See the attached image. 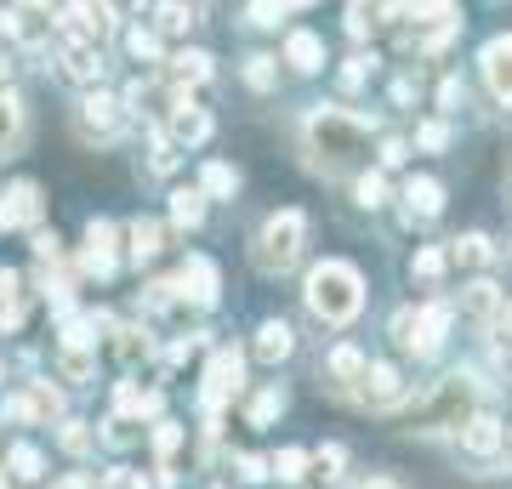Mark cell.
I'll return each instance as SVG.
<instances>
[{
	"label": "cell",
	"mask_w": 512,
	"mask_h": 489,
	"mask_svg": "<svg viewBox=\"0 0 512 489\" xmlns=\"http://www.w3.org/2000/svg\"><path fill=\"white\" fill-rule=\"evenodd\" d=\"M171 80H177V86H205V80H211V57L205 52H177L171 57Z\"/></svg>",
	"instance_id": "obj_20"
},
{
	"label": "cell",
	"mask_w": 512,
	"mask_h": 489,
	"mask_svg": "<svg viewBox=\"0 0 512 489\" xmlns=\"http://www.w3.org/2000/svg\"><path fill=\"white\" fill-rule=\"evenodd\" d=\"M80 126L97 131V137H114V126H120V103L103 97V91H92V97L80 103Z\"/></svg>",
	"instance_id": "obj_16"
},
{
	"label": "cell",
	"mask_w": 512,
	"mask_h": 489,
	"mask_svg": "<svg viewBox=\"0 0 512 489\" xmlns=\"http://www.w3.org/2000/svg\"><path fill=\"white\" fill-rule=\"evenodd\" d=\"M171 165H177V143L160 131V137H154V148H148V171H160V177H165Z\"/></svg>",
	"instance_id": "obj_35"
},
{
	"label": "cell",
	"mask_w": 512,
	"mask_h": 489,
	"mask_svg": "<svg viewBox=\"0 0 512 489\" xmlns=\"http://www.w3.org/2000/svg\"><path fill=\"white\" fill-rule=\"evenodd\" d=\"M63 74L80 80V86H92L97 74H103V52H97L92 40H69V46H63Z\"/></svg>",
	"instance_id": "obj_13"
},
{
	"label": "cell",
	"mask_w": 512,
	"mask_h": 489,
	"mask_svg": "<svg viewBox=\"0 0 512 489\" xmlns=\"http://www.w3.org/2000/svg\"><path fill=\"white\" fill-rule=\"evenodd\" d=\"M302 245H308V217L302 211H274V217L262 222V234H256V268L285 273L302 256Z\"/></svg>",
	"instance_id": "obj_3"
},
{
	"label": "cell",
	"mask_w": 512,
	"mask_h": 489,
	"mask_svg": "<svg viewBox=\"0 0 512 489\" xmlns=\"http://www.w3.org/2000/svg\"><path fill=\"white\" fill-rule=\"evenodd\" d=\"M473 399H478V376H467V370H456V376H444L427 399H421V410H416V421L433 433V427H461L467 421V410H473Z\"/></svg>",
	"instance_id": "obj_4"
},
{
	"label": "cell",
	"mask_w": 512,
	"mask_h": 489,
	"mask_svg": "<svg viewBox=\"0 0 512 489\" xmlns=\"http://www.w3.org/2000/svg\"><path fill=\"white\" fill-rule=\"evenodd\" d=\"M495 308H501V290H495L490 279H473V285L461 290V313H473V319H490Z\"/></svg>",
	"instance_id": "obj_19"
},
{
	"label": "cell",
	"mask_w": 512,
	"mask_h": 489,
	"mask_svg": "<svg viewBox=\"0 0 512 489\" xmlns=\"http://www.w3.org/2000/svg\"><path fill=\"white\" fill-rule=\"evenodd\" d=\"M40 222V188L35 182H12L0 194V228H35Z\"/></svg>",
	"instance_id": "obj_7"
},
{
	"label": "cell",
	"mask_w": 512,
	"mask_h": 489,
	"mask_svg": "<svg viewBox=\"0 0 512 489\" xmlns=\"http://www.w3.org/2000/svg\"><path fill=\"white\" fill-rule=\"evenodd\" d=\"M444 330H450V308H444V302H427V308L416 313V325H410V353H416V359L439 353Z\"/></svg>",
	"instance_id": "obj_8"
},
{
	"label": "cell",
	"mask_w": 512,
	"mask_h": 489,
	"mask_svg": "<svg viewBox=\"0 0 512 489\" xmlns=\"http://www.w3.org/2000/svg\"><path fill=\"white\" fill-rule=\"evenodd\" d=\"M211 137V114L194 109L188 97H177L171 103V143H205Z\"/></svg>",
	"instance_id": "obj_12"
},
{
	"label": "cell",
	"mask_w": 512,
	"mask_h": 489,
	"mask_svg": "<svg viewBox=\"0 0 512 489\" xmlns=\"http://www.w3.org/2000/svg\"><path fill=\"white\" fill-rule=\"evenodd\" d=\"M126 46H131V57H143V63H154V57H160V35H154V29H131Z\"/></svg>",
	"instance_id": "obj_37"
},
{
	"label": "cell",
	"mask_w": 512,
	"mask_h": 489,
	"mask_svg": "<svg viewBox=\"0 0 512 489\" xmlns=\"http://www.w3.org/2000/svg\"><path fill=\"white\" fill-rule=\"evenodd\" d=\"M404 160V143H382V165H399Z\"/></svg>",
	"instance_id": "obj_51"
},
{
	"label": "cell",
	"mask_w": 512,
	"mask_h": 489,
	"mask_svg": "<svg viewBox=\"0 0 512 489\" xmlns=\"http://www.w3.org/2000/svg\"><path fill=\"white\" fill-rule=\"evenodd\" d=\"M478 63H484V80H490L495 97L512 103V35H495L490 46L478 52Z\"/></svg>",
	"instance_id": "obj_9"
},
{
	"label": "cell",
	"mask_w": 512,
	"mask_h": 489,
	"mask_svg": "<svg viewBox=\"0 0 512 489\" xmlns=\"http://www.w3.org/2000/svg\"><path fill=\"white\" fill-rule=\"evenodd\" d=\"M154 12H160L165 35H188V29H194V6H183V0H160Z\"/></svg>",
	"instance_id": "obj_27"
},
{
	"label": "cell",
	"mask_w": 512,
	"mask_h": 489,
	"mask_svg": "<svg viewBox=\"0 0 512 489\" xmlns=\"http://www.w3.org/2000/svg\"><path fill=\"white\" fill-rule=\"evenodd\" d=\"M57 489H92V484H86V478H63Z\"/></svg>",
	"instance_id": "obj_53"
},
{
	"label": "cell",
	"mask_w": 512,
	"mask_h": 489,
	"mask_svg": "<svg viewBox=\"0 0 512 489\" xmlns=\"http://www.w3.org/2000/svg\"><path fill=\"white\" fill-rule=\"evenodd\" d=\"M234 467H239V484H262V478H268V461H262V455H239Z\"/></svg>",
	"instance_id": "obj_42"
},
{
	"label": "cell",
	"mask_w": 512,
	"mask_h": 489,
	"mask_svg": "<svg viewBox=\"0 0 512 489\" xmlns=\"http://www.w3.org/2000/svg\"><path fill=\"white\" fill-rule=\"evenodd\" d=\"M6 467H12V478H18V484H35L46 461H40L35 444H12V450H6Z\"/></svg>",
	"instance_id": "obj_24"
},
{
	"label": "cell",
	"mask_w": 512,
	"mask_h": 489,
	"mask_svg": "<svg viewBox=\"0 0 512 489\" xmlns=\"http://www.w3.org/2000/svg\"><path fill=\"white\" fill-rule=\"evenodd\" d=\"M291 347H296V336H291V325H285V319H268V325L256 330V359H262V364L291 359Z\"/></svg>",
	"instance_id": "obj_14"
},
{
	"label": "cell",
	"mask_w": 512,
	"mask_h": 489,
	"mask_svg": "<svg viewBox=\"0 0 512 489\" xmlns=\"http://www.w3.org/2000/svg\"><path fill=\"white\" fill-rule=\"evenodd\" d=\"M302 296H308V313L319 325H348V319H359V308H365V279H359L353 262L325 256V262L308 273V290H302Z\"/></svg>",
	"instance_id": "obj_1"
},
{
	"label": "cell",
	"mask_w": 512,
	"mask_h": 489,
	"mask_svg": "<svg viewBox=\"0 0 512 489\" xmlns=\"http://www.w3.org/2000/svg\"><path fill=\"white\" fill-rule=\"evenodd\" d=\"M18 137H23V103L12 91H0V154L18 148Z\"/></svg>",
	"instance_id": "obj_23"
},
{
	"label": "cell",
	"mask_w": 512,
	"mask_h": 489,
	"mask_svg": "<svg viewBox=\"0 0 512 489\" xmlns=\"http://www.w3.org/2000/svg\"><path fill=\"white\" fill-rule=\"evenodd\" d=\"M268 467H274L279 478H285V484H296V478H302V467H308V455H302V450H279L274 461H268Z\"/></svg>",
	"instance_id": "obj_36"
},
{
	"label": "cell",
	"mask_w": 512,
	"mask_h": 489,
	"mask_svg": "<svg viewBox=\"0 0 512 489\" xmlns=\"http://www.w3.org/2000/svg\"><path fill=\"white\" fill-rule=\"evenodd\" d=\"M501 444H507V427L495 416H467L461 421V450L478 455V461H490V455H501Z\"/></svg>",
	"instance_id": "obj_10"
},
{
	"label": "cell",
	"mask_w": 512,
	"mask_h": 489,
	"mask_svg": "<svg viewBox=\"0 0 512 489\" xmlns=\"http://www.w3.org/2000/svg\"><path fill=\"white\" fill-rule=\"evenodd\" d=\"M29 404H35V410H46V416H57V410H63V399H57L52 387H35V393H29Z\"/></svg>",
	"instance_id": "obj_46"
},
{
	"label": "cell",
	"mask_w": 512,
	"mask_h": 489,
	"mask_svg": "<svg viewBox=\"0 0 512 489\" xmlns=\"http://www.w3.org/2000/svg\"><path fill=\"white\" fill-rule=\"evenodd\" d=\"M404 205H410V217H439L444 211V188L433 177H410L404 182Z\"/></svg>",
	"instance_id": "obj_17"
},
{
	"label": "cell",
	"mask_w": 512,
	"mask_h": 489,
	"mask_svg": "<svg viewBox=\"0 0 512 489\" xmlns=\"http://www.w3.org/2000/svg\"><path fill=\"white\" fill-rule=\"evenodd\" d=\"M245 80H251L256 91H268V86H274V57H262V52L245 57Z\"/></svg>",
	"instance_id": "obj_38"
},
{
	"label": "cell",
	"mask_w": 512,
	"mask_h": 489,
	"mask_svg": "<svg viewBox=\"0 0 512 489\" xmlns=\"http://www.w3.org/2000/svg\"><path fill=\"white\" fill-rule=\"evenodd\" d=\"M439 103H444V109H456V103H461V80H444V86H439Z\"/></svg>",
	"instance_id": "obj_49"
},
{
	"label": "cell",
	"mask_w": 512,
	"mask_h": 489,
	"mask_svg": "<svg viewBox=\"0 0 512 489\" xmlns=\"http://www.w3.org/2000/svg\"><path fill=\"white\" fill-rule=\"evenodd\" d=\"M507 370H512V353H507Z\"/></svg>",
	"instance_id": "obj_54"
},
{
	"label": "cell",
	"mask_w": 512,
	"mask_h": 489,
	"mask_svg": "<svg viewBox=\"0 0 512 489\" xmlns=\"http://www.w3.org/2000/svg\"><path fill=\"white\" fill-rule=\"evenodd\" d=\"M171 222H177V228H200L205 222V194L200 188H177V194H171Z\"/></svg>",
	"instance_id": "obj_21"
},
{
	"label": "cell",
	"mask_w": 512,
	"mask_h": 489,
	"mask_svg": "<svg viewBox=\"0 0 512 489\" xmlns=\"http://www.w3.org/2000/svg\"><path fill=\"white\" fill-rule=\"evenodd\" d=\"M177 444H183V427H177V421H160V427H154V450L171 455Z\"/></svg>",
	"instance_id": "obj_43"
},
{
	"label": "cell",
	"mask_w": 512,
	"mask_h": 489,
	"mask_svg": "<svg viewBox=\"0 0 512 489\" xmlns=\"http://www.w3.org/2000/svg\"><path fill=\"white\" fill-rule=\"evenodd\" d=\"M490 330H495V342L512 347V302H501V308L490 313Z\"/></svg>",
	"instance_id": "obj_44"
},
{
	"label": "cell",
	"mask_w": 512,
	"mask_h": 489,
	"mask_svg": "<svg viewBox=\"0 0 512 489\" xmlns=\"http://www.w3.org/2000/svg\"><path fill=\"white\" fill-rule=\"evenodd\" d=\"M308 143L325 165H359L365 148H370V120L365 114L336 109V103H319V109L308 114Z\"/></svg>",
	"instance_id": "obj_2"
},
{
	"label": "cell",
	"mask_w": 512,
	"mask_h": 489,
	"mask_svg": "<svg viewBox=\"0 0 512 489\" xmlns=\"http://www.w3.org/2000/svg\"><path fill=\"white\" fill-rule=\"evenodd\" d=\"M171 290H177V296H194L200 308H211V302H217V268H211L205 256H194V262H183V273L171 279Z\"/></svg>",
	"instance_id": "obj_11"
},
{
	"label": "cell",
	"mask_w": 512,
	"mask_h": 489,
	"mask_svg": "<svg viewBox=\"0 0 512 489\" xmlns=\"http://www.w3.org/2000/svg\"><path fill=\"white\" fill-rule=\"evenodd\" d=\"M23 325V308H18V296L12 302H0V330H18Z\"/></svg>",
	"instance_id": "obj_47"
},
{
	"label": "cell",
	"mask_w": 512,
	"mask_h": 489,
	"mask_svg": "<svg viewBox=\"0 0 512 489\" xmlns=\"http://www.w3.org/2000/svg\"><path fill=\"white\" fill-rule=\"evenodd\" d=\"M57 364H63V376H69V381H92L97 376V364H92V353H86V347H63V353H57Z\"/></svg>",
	"instance_id": "obj_29"
},
{
	"label": "cell",
	"mask_w": 512,
	"mask_h": 489,
	"mask_svg": "<svg viewBox=\"0 0 512 489\" xmlns=\"http://www.w3.org/2000/svg\"><path fill=\"white\" fill-rule=\"evenodd\" d=\"M370 63H376V57H365V52H359V57H348V69H342V86H365V80H370Z\"/></svg>",
	"instance_id": "obj_41"
},
{
	"label": "cell",
	"mask_w": 512,
	"mask_h": 489,
	"mask_svg": "<svg viewBox=\"0 0 512 489\" xmlns=\"http://www.w3.org/2000/svg\"><path fill=\"white\" fill-rule=\"evenodd\" d=\"M279 410H285V393H279V387L256 393V399H251V427H268V421H274Z\"/></svg>",
	"instance_id": "obj_30"
},
{
	"label": "cell",
	"mask_w": 512,
	"mask_h": 489,
	"mask_svg": "<svg viewBox=\"0 0 512 489\" xmlns=\"http://www.w3.org/2000/svg\"><path fill=\"white\" fill-rule=\"evenodd\" d=\"M410 273H416L421 285H439V273H444V251H416Z\"/></svg>",
	"instance_id": "obj_34"
},
{
	"label": "cell",
	"mask_w": 512,
	"mask_h": 489,
	"mask_svg": "<svg viewBox=\"0 0 512 489\" xmlns=\"http://www.w3.org/2000/svg\"><path fill=\"white\" fill-rule=\"evenodd\" d=\"M126 239H131V262H154V256H160V239H165V234H160V222H148V217H143V222H131V234H126Z\"/></svg>",
	"instance_id": "obj_22"
},
{
	"label": "cell",
	"mask_w": 512,
	"mask_h": 489,
	"mask_svg": "<svg viewBox=\"0 0 512 489\" xmlns=\"http://www.w3.org/2000/svg\"><path fill=\"white\" fill-rule=\"evenodd\" d=\"M86 273H97V279L114 273V228L109 222H92L86 228Z\"/></svg>",
	"instance_id": "obj_15"
},
{
	"label": "cell",
	"mask_w": 512,
	"mask_h": 489,
	"mask_svg": "<svg viewBox=\"0 0 512 489\" xmlns=\"http://www.w3.org/2000/svg\"><path fill=\"white\" fill-rule=\"evenodd\" d=\"M205 200H228V194H234V188H239V177H234V171H228V165H217V160H211V165H205Z\"/></svg>",
	"instance_id": "obj_28"
},
{
	"label": "cell",
	"mask_w": 512,
	"mask_h": 489,
	"mask_svg": "<svg viewBox=\"0 0 512 489\" xmlns=\"http://www.w3.org/2000/svg\"><path fill=\"white\" fill-rule=\"evenodd\" d=\"M410 325H416V313H410V308L393 313V342H399V347H410Z\"/></svg>",
	"instance_id": "obj_45"
},
{
	"label": "cell",
	"mask_w": 512,
	"mask_h": 489,
	"mask_svg": "<svg viewBox=\"0 0 512 489\" xmlns=\"http://www.w3.org/2000/svg\"><path fill=\"white\" fill-rule=\"evenodd\" d=\"M12 296H18V273L0 268V302H12Z\"/></svg>",
	"instance_id": "obj_50"
},
{
	"label": "cell",
	"mask_w": 512,
	"mask_h": 489,
	"mask_svg": "<svg viewBox=\"0 0 512 489\" xmlns=\"http://www.w3.org/2000/svg\"><path fill=\"white\" fill-rule=\"evenodd\" d=\"M450 6H456V0H399V6H393V12H404V18H450Z\"/></svg>",
	"instance_id": "obj_31"
},
{
	"label": "cell",
	"mask_w": 512,
	"mask_h": 489,
	"mask_svg": "<svg viewBox=\"0 0 512 489\" xmlns=\"http://www.w3.org/2000/svg\"><path fill=\"white\" fill-rule=\"evenodd\" d=\"M239 381H245V359H239L234 347H222L211 370H205V410H222V404L239 393Z\"/></svg>",
	"instance_id": "obj_6"
},
{
	"label": "cell",
	"mask_w": 512,
	"mask_h": 489,
	"mask_svg": "<svg viewBox=\"0 0 512 489\" xmlns=\"http://www.w3.org/2000/svg\"><path fill=\"white\" fill-rule=\"evenodd\" d=\"M353 393L370 404V410H393L404 399V376L399 364H365V376L353 381Z\"/></svg>",
	"instance_id": "obj_5"
},
{
	"label": "cell",
	"mask_w": 512,
	"mask_h": 489,
	"mask_svg": "<svg viewBox=\"0 0 512 489\" xmlns=\"http://www.w3.org/2000/svg\"><path fill=\"white\" fill-rule=\"evenodd\" d=\"M490 256H495V245L484 234H461L456 239V262L461 268H490Z\"/></svg>",
	"instance_id": "obj_26"
},
{
	"label": "cell",
	"mask_w": 512,
	"mask_h": 489,
	"mask_svg": "<svg viewBox=\"0 0 512 489\" xmlns=\"http://www.w3.org/2000/svg\"><path fill=\"white\" fill-rule=\"evenodd\" d=\"M359 205H365V211H376V205H387V182L376 177V171H365V177H359Z\"/></svg>",
	"instance_id": "obj_39"
},
{
	"label": "cell",
	"mask_w": 512,
	"mask_h": 489,
	"mask_svg": "<svg viewBox=\"0 0 512 489\" xmlns=\"http://www.w3.org/2000/svg\"><path fill=\"white\" fill-rule=\"evenodd\" d=\"M416 143H421V148H433V154H439V148L450 143V126H444V120H427V126H416Z\"/></svg>",
	"instance_id": "obj_40"
},
{
	"label": "cell",
	"mask_w": 512,
	"mask_h": 489,
	"mask_svg": "<svg viewBox=\"0 0 512 489\" xmlns=\"http://www.w3.org/2000/svg\"><path fill=\"white\" fill-rule=\"evenodd\" d=\"M285 57H291V69H296V74L325 69V46H319V35H308V29H296V35L285 40Z\"/></svg>",
	"instance_id": "obj_18"
},
{
	"label": "cell",
	"mask_w": 512,
	"mask_h": 489,
	"mask_svg": "<svg viewBox=\"0 0 512 489\" xmlns=\"http://www.w3.org/2000/svg\"><path fill=\"white\" fill-rule=\"evenodd\" d=\"M342 461H348V455L336 450V444H325V450L313 455V472H319V484H336V478H342Z\"/></svg>",
	"instance_id": "obj_32"
},
{
	"label": "cell",
	"mask_w": 512,
	"mask_h": 489,
	"mask_svg": "<svg viewBox=\"0 0 512 489\" xmlns=\"http://www.w3.org/2000/svg\"><path fill=\"white\" fill-rule=\"evenodd\" d=\"M359 489H399L393 478H370V484H359Z\"/></svg>",
	"instance_id": "obj_52"
},
{
	"label": "cell",
	"mask_w": 512,
	"mask_h": 489,
	"mask_svg": "<svg viewBox=\"0 0 512 489\" xmlns=\"http://www.w3.org/2000/svg\"><path fill=\"white\" fill-rule=\"evenodd\" d=\"M365 353H359V347H336V353H330V376L342 381V387H353V381L365 376Z\"/></svg>",
	"instance_id": "obj_25"
},
{
	"label": "cell",
	"mask_w": 512,
	"mask_h": 489,
	"mask_svg": "<svg viewBox=\"0 0 512 489\" xmlns=\"http://www.w3.org/2000/svg\"><path fill=\"white\" fill-rule=\"evenodd\" d=\"M35 256L40 262H57V234H35Z\"/></svg>",
	"instance_id": "obj_48"
},
{
	"label": "cell",
	"mask_w": 512,
	"mask_h": 489,
	"mask_svg": "<svg viewBox=\"0 0 512 489\" xmlns=\"http://www.w3.org/2000/svg\"><path fill=\"white\" fill-rule=\"evenodd\" d=\"M92 444H97V433L86 427V421H63V450L69 455H86Z\"/></svg>",
	"instance_id": "obj_33"
}]
</instances>
